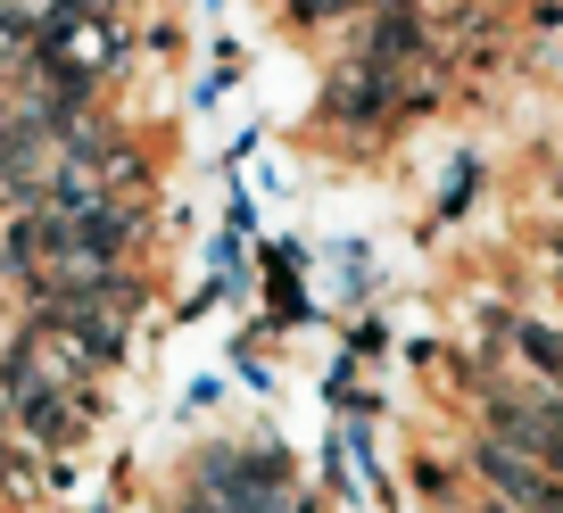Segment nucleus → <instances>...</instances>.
<instances>
[{"mask_svg":"<svg viewBox=\"0 0 563 513\" xmlns=\"http://www.w3.org/2000/svg\"><path fill=\"white\" fill-rule=\"evenodd\" d=\"M398 83L406 75H389V67H349V75H332V91H323V116L332 124H349V133H373V124H389V108H398Z\"/></svg>","mask_w":563,"mask_h":513,"instance_id":"nucleus-1","label":"nucleus"},{"mask_svg":"<svg viewBox=\"0 0 563 513\" xmlns=\"http://www.w3.org/2000/svg\"><path fill=\"white\" fill-rule=\"evenodd\" d=\"M481 513H514V505H481Z\"/></svg>","mask_w":563,"mask_h":513,"instance_id":"nucleus-2","label":"nucleus"}]
</instances>
